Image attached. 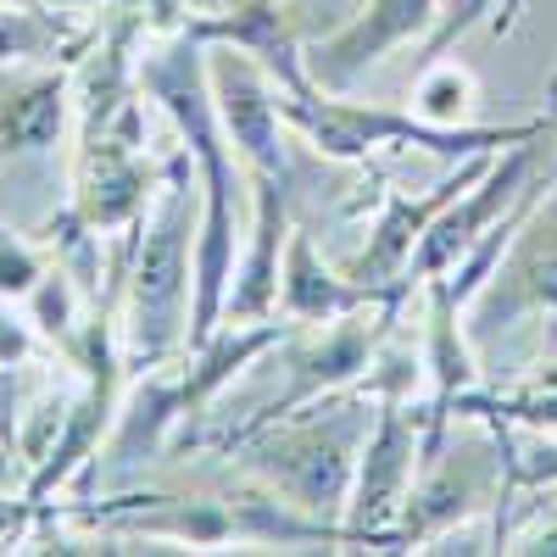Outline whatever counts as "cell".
I'll return each mask as SVG.
<instances>
[{"instance_id":"obj_1","label":"cell","mask_w":557,"mask_h":557,"mask_svg":"<svg viewBox=\"0 0 557 557\" xmlns=\"http://www.w3.org/2000/svg\"><path fill=\"white\" fill-rule=\"evenodd\" d=\"M207 45L184 28L173 45L139 67L151 96L178 117L184 139L196 146L207 173V218H201V251H196V301H190V351L223 323V296L235 278V162H228V134L207 84Z\"/></svg>"},{"instance_id":"obj_2","label":"cell","mask_w":557,"mask_h":557,"mask_svg":"<svg viewBox=\"0 0 557 557\" xmlns=\"http://www.w3.org/2000/svg\"><path fill=\"white\" fill-rule=\"evenodd\" d=\"M273 107H278V123H290L307 134V146L330 162H357L380 146H418V151H435L446 162H462V157H480V151H507L519 139H535L546 128H557V107L546 117H530V123H513V128H480V123H424L418 112H391V107H357V101H335L330 89H301V96H278L273 89Z\"/></svg>"},{"instance_id":"obj_3","label":"cell","mask_w":557,"mask_h":557,"mask_svg":"<svg viewBox=\"0 0 557 557\" xmlns=\"http://www.w3.org/2000/svg\"><path fill=\"white\" fill-rule=\"evenodd\" d=\"M184 312H190V184H184V162H173L168 196L128 273V362L146 368L178 351V341L190 335Z\"/></svg>"},{"instance_id":"obj_4","label":"cell","mask_w":557,"mask_h":557,"mask_svg":"<svg viewBox=\"0 0 557 557\" xmlns=\"http://www.w3.org/2000/svg\"><path fill=\"white\" fill-rule=\"evenodd\" d=\"M368 412L362 407H335L330 424H301V430H285V435H268L257 451H251V469L262 474L268 491L290 496L296 507L323 519L341 513L351 502V480H357V451L368 441Z\"/></svg>"},{"instance_id":"obj_5","label":"cell","mask_w":557,"mask_h":557,"mask_svg":"<svg viewBox=\"0 0 557 557\" xmlns=\"http://www.w3.org/2000/svg\"><path fill=\"white\" fill-rule=\"evenodd\" d=\"M535 312L557 318V168H552L546 196L530 207L519 235L507 240L496 273L462 307V330H469V346L480 351L513 330L519 318H535Z\"/></svg>"},{"instance_id":"obj_6","label":"cell","mask_w":557,"mask_h":557,"mask_svg":"<svg viewBox=\"0 0 557 557\" xmlns=\"http://www.w3.org/2000/svg\"><path fill=\"white\" fill-rule=\"evenodd\" d=\"M507 480H513V469H507V435L502 430H474V435L441 441L424 457L418 485L401 507V541H424L446 524H462L485 502H502Z\"/></svg>"},{"instance_id":"obj_7","label":"cell","mask_w":557,"mask_h":557,"mask_svg":"<svg viewBox=\"0 0 557 557\" xmlns=\"http://www.w3.org/2000/svg\"><path fill=\"white\" fill-rule=\"evenodd\" d=\"M557 128H546V134H535V139H519V146H507V157L496 151L491 157V168L462 190L430 228H424V240L412 246V257H407V273H401V285L407 290H418V285H430V278H441L462 251H469L491 223H502L507 218V207L519 201V190L535 178V168H541V157H546V146L541 139H552Z\"/></svg>"},{"instance_id":"obj_8","label":"cell","mask_w":557,"mask_h":557,"mask_svg":"<svg viewBox=\"0 0 557 557\" xmlns=\"http://www.w3.org/2000/svg\"><path fill=\"white\" fill-rule=\"evenodd\" d=\"M418 469H424V424L412 418L407 396H385L374 407V430H368L362 451H357V480H351V541L380 535L418 485Z\"/></svg>"},{"instance_id":"obj_9","label":"cell","mask_w":557,"mask_h":557,"mask_svg":"<svg viewBox=\"0 0 557 557\" xmlns=\"http://www.w3.org/2000/svg\"><path fill=\"white\" fill-rule=\"evenodd\" d=\"M435 23H441V0H368L346 28L318 39L301 57L307 78L318 89H330V96H341V89H351L368 67H380L391 51H401L412 39H430Z\"/></svg>"},{"instance_id":"obj_10","label":"cell","mask_w":557,"mask_h":557,"mask_svg":"<svg viewBox=\"0 0 557 557\" xmlns=\"http://www.w3.org/2000/svg\"><path fill=\"white\" fill-rule=\"evenodd\" d=\"M207 84L223 117L228 146L246 157L251 173H296L285 134H278V107H273V78L262 73V62L240 45H218L207 57Z\"/></svg>"},{"instance_id":"obj_11","label":"cell","mask_w":557,"mask_h":557,"mask_svg":"<svg viewBox=\"0 0 557 557\" xmlns=\"http://www.w3.org/2000/svg\"><path fill=\"white\" fill-rule=\"evenodd\" d=\"M396 307H401V301L380 307V318H374V323H368V307H362V312H346V318H335V323H330V335H323L318 346L296 351V362H290V391L278 396L268 412H257L246 430H235V441H251L257 430L278 424V418H290V407H301V401H318L323 391L351 385L357 374H368V368H374V357H380L385 323H391V312H396Z\"/></svg>"},{"instance_id":"obj_12","label":"cell","mask_w":557,"mask_h":557,"mask_svg":"<svg viewBox=\"0 0 557 557\" xmlns=\"http://www.w3.org/2000/svg\"><path fill=\"white\" fill-rule=\"evenodd\" d=\"M491 157L496 151H480V157H462L457 162V173H446L430 196H418V201H407V196H391V207H385V218H380V228L368 235V246L346 262V278H357V285H374V290H391V285H401V273H407V257H412V246L424 240V228L469 190V184L491 168Z\"/></svg>"},{"instance_id":"obj_13","label":"cell","mask_w":557,"mask_h":557,"mask_svg":"<svg viewBox=\"0 0 557 557\" xmlns=\"http://www.w3.org/2000/svg\"><path fill=\"white\" fill-rule=\"evenodd\" d=\"M412 296L407 285H391V290H374V285H357L346 273H330L318 262L307 228H290L285 240V262H278V307L296 323H335L346 312H362V307H380V301H401Z\"/></svg>"},{"instance_id":"obj_14","label":"cell","mask_w":557,"mask_h":557,"mask_svg":"<svg viewBox=\"0 0 557 557\" xmlns=\"http://www.w3.org/2000/svg\"><path fill=\"white\" fill-rule=\"evenodd\" d=\"M190 34L201 45H240V51H251L262 62V73L273 78L278 96H301V89H312L301 45H296V28H290L285 7H273V0H240L228 17H190Z\"/></svg>"},{"instance_id":"obj_15","label":"cell","mask_w":557,"mask_h":557,"mask_svg":"<svg viewBox=\"0 0 557 557\" xmlns=\"http://www.w3.org/2000/svg\"><path fill=\"white\" fill-rule=\"evenodd\" d=\"M474 101H480L474 73L462 67V62H451V57H435L424 73H418V84H412V112L424 117V123H441V128L469 123Z\"/></svg>"},{"instance_id":"obj_16","label":"cell","mask_w":557,"mask_h":557,"mask_svg":"<svg viewBox=\"0 0 557 557\" xmlns=\"http://www.w3.org/2000/svg\"><path fill=\"white\" fill-rule=\"evenodd\" d=\"M62 101H67V89L57 78L34 84L28 96L12 101L7 117H0V146H7V151H39V146H51L57 128H62Z\"/></svg>"},{"instance_id":"obj_17","label":"cell","mask_w":557,"mask_h":557,"mask_svg":"<svg viewBox=\"0 0 557 557\" xmlns=\"http://www.w3.org/2000/svg\"><path fill=\"white\" fill-rule=\"evenodd\" d=\"M67 45V28L39 17V12H0V62H28V57H57Z\"/></svg>"},{"instance_id":"obj_18","label":"cell","mask_w":557,"mask_h":557,"mask_svg":"<svg viewBox=\"0 0 557 557\" xmlns=\"http://www.w3.org/2000/svg\"><path fill=\"white\" fill-rule=\"evenodd\" d=\"M519 7H524V0H462V7H457V12H446V17L435 23V34L424 39L430 62H435V57H446V51H451V39H457V34H469L485 12H496V17H491V34H513Z\"/></svg>"},{"instance_id":"obj_19","label":"cell","mask_w":557,"mask_h":557,"mask_svg":"<svg viewBox=\"0 0 557 557\" xmlns=\"http://www.w3.org/2000/svg\"><path fill=\"white\" fill-rule=\"evenodd\" d=\"M519 552H557V524H546V530L524 535V541H519Z\"/></svg>"},{"instance_id":"obj_20","label":"cell","mask_w":557,"mask_h":557,"mask_svg":"<svg viewBox=\"0 0 557 557\" xmlns=\"http://www.w3.org/2000/svg\"><path fill=\"white\" fill-rule=\"evenodd\" d=\"M0 7H28V0H0Z\"/></svg>"},{"instance_id":"obj_21","label":"cell","mask_w":557,"mask_h":557,"mask_svg":"<svg viewBox=\"0 0 557 557\" xmlns=\"http://www.w3.org/2000/svg\"><path fill=\"white\" fill-rule=\"evenodd\" d=\"M457 7H462V0H451V12H457Z\"/></svg>"}]
</instances>
